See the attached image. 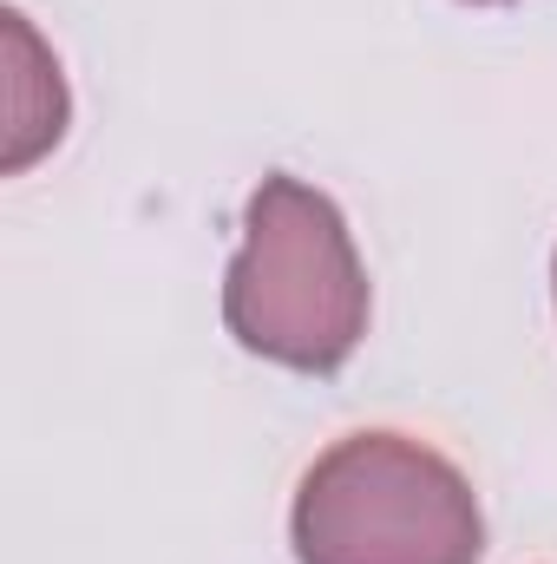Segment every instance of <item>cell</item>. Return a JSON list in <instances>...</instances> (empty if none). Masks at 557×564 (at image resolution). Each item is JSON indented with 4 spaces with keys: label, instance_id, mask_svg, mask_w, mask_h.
Listing matches in <instances>:
<instances>
[{
    "label": "cell",
    "instance_id": "7a4b0ae2",
    "mask_svg": "<svg viewBox=\"0 0 557 564\" xmlns=\"http://www.w3.org/2000/svg\"><path fill=\"white\" fill-rule=\"evenodd\" d=\"M295 564H479L485 519L466 473L407 433L335 440L295 492Z\"/></svg>",
    "mask_w": 557,
    "mask_h": 564
},
{
    "label": "cell",
    "instance_id": "3957f363",
    "mask_svg": "<svg viewBox=\"0 0 557 564\" xmlns=\"http://www.w3.org/2000/svg\"><path fill=\"white\" fill-rule=\"evenodd\" d=\"M0 93H7V126H0V171H26L40 151H53L66 132V79L59 59L40 46L20 7L0 13Z\"/></svg>",
    "mask_w": 557,
    "mask_h": 564
},
{
    "label": "cell",
    "instance_id": "6da1fadb",
    "mask_svg": "<svg viewBox=\"0 0 557 564\" xmlns=\"http://www.w3.org/2000/svg\"><path fill=\"white\" fill-rule=\"evenodd\" d=\"M230 335L295 375H335L368 335V276L354 237L302 177H263L243 217V250L223 282Z\"/></svg>",
    "mask_w": 557,
    "mask_h": 564
}]
</instances>
